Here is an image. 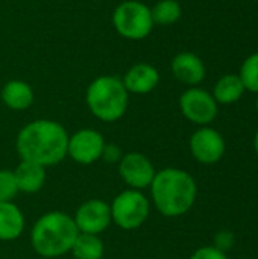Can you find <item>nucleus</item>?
I'll return each instance as SVG.
<instances>
[{
	"mask_svg": "<svg viewBox=\"0 0 258 259\" xmlns=\"http://www.w3.org/2000/svg\"><path fill=\"white\" fill-rule=\"evenodd\" d=\"M149 190L157 211L169 219L187 214L198 196L195 178L189 171L175 167L157 171Z\"/></svg>",
	"mask_w": 258,
	"mask_h": 259,
	"instance_id": "f03ea898",
	"label": "nucleus"
},
{
	"mask_svg": "<svg viewBox=\"0 0 258 259\" xmlns=\"http://www.w3.org/2000/svg\"><path fill=\"white\" fill-rule=\"evenodd\" d=\"M190 259H228L227 253L222 252L220 249L214 247V246H204L199 247L198 250H195L192 253Z\"/></svg>",
	"mask_w": 258,
	"mask_h": 259,
	"instance_id": "4be33fe9",
	"label": "nucleus"
},
{
	"mask_svg": "<svg viewBox=\"0 0 258 259\" xmlns=\"http://www.w3.org/2000/svg\"><path fill=\"white\" fill-rule=\"evenodd\" d=\"M18 193L14 171L0 170V202H12Z\"/></svg>",
	"mask_w": 258,
	"mask_h": 259,
	"instance_id": "412c9836",
	"label": "nucleus"
},
{
	"mask_svg": "<svg viewBox=\"0 0 258 259\" xmlns=\"http://www.w3.org/2000/svg\"><path fill=\"white\" fill-rule=\"evenodd\" d=\"M154 24L172 26L179 21L182 15V6L178 0H160L151 8Z\"/></svg>",
	"mask_w": 258,
	"mask_h": 259,
	"instance_id": "6ab92c4d",
	"label": "nucleus"
},
{
	"mask_svg": "<svg viewBox=\"0 0 258 259\" xmlns=\"http://www.w3.org/2000/svg\"><path fill=\"white\" fill-rule=\"evenodd\" d=\"M79 231L71 215L62 211L43 214L30 231V246L43 258H59L68 253Z\"/></svg>",
	"mask_w": 258,
	"mask_h": 259,
	"instance_id": "7ed1b4c3",
	"label": "nucleus"
},
{
	"mask_svg": "<svg viewBox=\"0 0 258 259\" xmlns=\"http://www.w3.org/2000/svg\"><path fill=\"white\" fill-rule=\"evenodd\" d=\"M123 85L128 93L148 94L154 91L160 83V71L148 62L132 65L123 76Z\"/></svg>",
	"mask_w": 258,
	"mask_h": 259,
	"instance_id": "ddd939ff",
	"label": "nucleus"
},
{
	"mask_svg": "<svg viewBox=\"0 0 258 259\" xmlns=\"http://www.w3.org/2000/svg\"><path fill=\"white\" fill-rule=\"evenodd\" d=\"M73 220L81 234L99 235L113 223L109 203L102 199H90L76 209Z\"/></svg>",
	"mask_w": 258,
	"mask_h": 259,
	"instance_id": "9b49d317",
	"label": "nucleus"
},
{
	"mask_svg": "<svg viewBox=\"0 0 258 259\" xmlns=\"http://www.w3.org/2000/svg\"><path fill=\"white\" fill-rule=\"evenodd\" d=\"M246 93V88L239 77L237 73L224 74L217 79L213 88V97L217 102V105H233L239 102L243 94Z\"/></svg>",
	"mask_w": 258,
	"mask_h": 259,
	"instance_id": "f3484780",
	"label": "nucleus"
},
{
	"mask_svg": "<svg viewBox=\"0 0 258 259\" xmlns=\"http://www.w3.org/2000/svg\"><path fill=\"white\" fill-rule=\"evenodd\" d=\"M105 140L100 132L94 129H81L68 135L67 156L81 165H90L102 158Z\"/></svg>",
	"mask_w": 258,
	"mask_h": 259,
	"instance_id": "9d476101",
	"label": "nucleus"
},
{
	"mask_svg": "<svg viewBox=\"0 0 258 259\" xmlns=\"http://www.w3.org/2000/svg\"><path fill=\"white\" fill-rule=\"evenodd\" d=\"M113 24L120 36L131 41L148 38L155 26L151 8L138 0L122 2L113 12Z\"/></svg>",
	"mask_w": 258,
	"mask_h": 259,
	"instance_id": "39448f33",
	"label": "nucleus"
},
{
	"mask_svg": "<svg viewBox=\"0 0 258 259\" xmlns=\"http://www.w3.org/2000/svg\"><path fill=\"white\" fill-rule=\"evenodd\" d=\"M237 74L242 79L246 91L258 94V52L249 55L242 62L240 71Z\"/></svg>",
	"mask_w": 258,
	"mask_h": 259,
	"instance_id": "aec40b11",
	"label": "nucleus"
},
{
	"mask_svg": "<svg viewBox=\"0 0 258 259\" xmlns=\"http://www.w3.org/2000/svg\"><path fill=\"white\" fill-rule=\"evenodd\" d=\"M233 244H234V235L230 231H222L217 234L216 241H214V247H217L227 253V250H230L233 247Z\"/></svg>",
	"mask_w": 258,
	"mask_h": 259,
	"instance_id": "b1692460",
	"label": "nucleus"
},
{
	"mask_svg": "<svg viewBox=\"0 0 258 259\" xmlns=\"http://www.w3.org/2000/svg\"><path fill=\"white\" fill-rule=\"evenodd\" d=\"M152 161L140 152H128L119 162V175L122 181L132 190L143 191L151 187L155 178Z\"/></svg>",
	"mask_w": 258,
	"mask_h": 259,
	"instance_id": "1a4fd4ad",
	"label": "nucleus"
},
{
	"mask_svg": "<svg viewBox=\"0 0 258 259\" xmlns=\"http://www.w3.org/2000/svg\"><path fill=\"white\" fill-rule=\"evenodd\" d=\"M2 102L12 111H24L33 103L32 87L20 79L8 80L0 91Z\"/></svg>",
	"mask_w": 258,
	"mask_h": 259,
	"instance_id": "4468645a",
	"label": "nucleus"
},
{
	"mask_svg": "<svg viewBox=\"0 0 258 259\" xmlns=\"http://www.w3.org/2000/svg\"><path fill=\"white\" fill-rule=\"evenodd\" d=\"M255 109H257V112H258V94H257V100H255Z\"/></svg>",
	"mask_w": 258,
	"mask_h": 259,
	"instance_id": "a878e982",
	"label": "nucleus"
},
{
	"mask_svg": "<svg viewBox=\"0 0 258 259\" xmlns=\"http://www.w3.org/2000/svg\"><path fill=\"white\" fill-rule=\"evenodd\" d=\"M254 150H255V153L258 155V131L255 132V137H254Z\"/></svg>",
	"mask_w": 258,
	"mask_h": 259,
	"instance_id": "393cba45",
	"label": "nucleus"
},
{
	"mask_svg": "<svg viewBox=\"0 0 258 259\" xmlns=\"http://www.w3.org/2000/svg\"><path fill=\"white\" fill-rule=\"evenodd\" d=\"M70 252L73 253L75 259H102L105 246L99 235L79 232Z\"/></svg>",
	"mask_w": 258,
	"mask_h": 259,
	"instance_id": "a211bd4d",
	"label": "nucleus"
},
{
	"mask_svg": "<svg viewBox=\"0 0 258 259\" xmlns=\"http://www.w3.org/2000/svg\"><path fill=\"white\" fill-rule=\"evenodd\" d=\"M172 73L176 80L190 87H198L207 74L204 61L192 52H181L173 56L170 62Z\"/></svg>",
	"mask_w": 258,
	"mask_h": 259,
	"instance_id": "f8f14e48",
	"label": "nucleus"
},
{
	"mask_svg": "<svg viewBox=\"0 0 258 259\" xmlns=\"http://www.w3.org/2000/svg\"><path fill=\"white\" fill-rule=\"evenodd\" d=\"M68 134L53 120H35L27 123L17 135L15 147L21 161L43 167H53L67 156Z\"/></svg>",
	"mask_w": 258,
	"mask_h": 259,
	"instance_id": "f257e3e1",
	"label": "nucleus"
},
{
	"mask_svg": "<svg viewBox=\"0 0 258 259\" xmlns=\"http://www.w3.org/2000/svg\"><path fill=\"white\" fill-rule=\"evenodd\" d=\"M179 109L190 123L198 126H208L217 117L219 105L213 94L207 90L190 87L179 97Z\"/></svg>",
	"mask_w": 258,
	"mask_h": 259,
	"instance_id": "0eeeda50",
	"label": "nucleus"
},
{
	"mask_svg": "<svg viewBox=\"0 0 258 259\" xmlns=\"http://www.w3.org/2000/svg\"><path fill=\"white\" fill-rule=\"evenodd\" d=\"M122 156H123V152L117 144H105L100 159H103L106 162H117L119 164Z\"/></svg>",
	"mask_w": 258,
	"mask_h": 259,
	"instance_id": "5701e85b",
	"label": "nucleus"
},
{
	"mask_svg": "<svg viewBox=\"0 0 258 259\" xmlns=\"http://www.w3.org/2000/svg\"><path fill=\"white\" fill-rule=\"evenodd\" d=\"M85 102L90 112L103 123H114L120 120L129 102L122 77L119 76H99L87 88Z\"/></svg>",
	"mask_w": 258,
	"mask_h": 259,
	"instance_id": "20e7f679",
	"label": "nucleus"
},
{
	"mask_svg": "<svg viewBox=\"0 0 258 259\" xmlns=\"http://www.w3.org/2000/svg\"><path fill=\"white\" fill-rule=\"evenodd\" d=\"M24 231V215L14 202H0V241H14Z\"/></svg>",
	"mask_w": 258,
	"mask_h": 259,
	"instance_id": "dca6fc26",
	"label": "nucleus"
},
{
	"mask_svg": "<svg viewBox=\"0 0 258 259\" xmlns=\"http://www.w3.org/2000/svg\"><path fill=\"white\" fill-rule=\"evenodd\" d=\"M111 208V220L123 231H135L141 228L151 214V202L143 191L128 188L119 193Z\"/></svg>",
	"mask_w": 258,
	"mask_h": 259,
	"instance_id": "423d86ee",
	"label": "nucleus"
},
{
	"mask_svg": "<svg viewBox=\"0 0 258 259\" xmlns=\"http://www.w3.org/2000/svg\"><path fill=\"white\" fill-rule=\"evenodd\" d=\"M14 176L20 193L35 194L46 184V167L21 161L14 170Z\"/></svg>",
	"mask_w": 258,
	"mask_h": 259,
	"instance_id": "2eb2a0df",
	"label": "nucleus"
},
{
	"mask_svg": "<svg viewBox=\"0 0 258 259\" xmlns=\"http://www.w3.org/2000/svg\"><path fill=\"white\" fill-rule=\"evenodd\" d=\"M192 156L202 165H213L219 162L227 150L222 134L210 126H201L193 132L189 141Z\"/></svg>",
	"mask_w": 258,
	"mask_h": 259,
	"instance_id": "6e6552de",
	"label": "nucleus"
}]
</instances>
